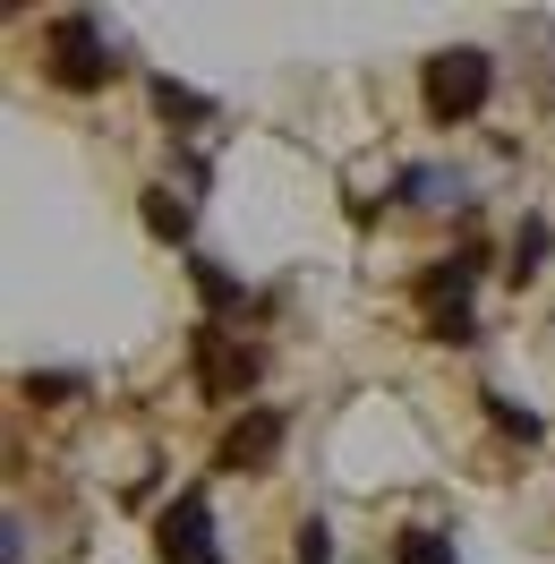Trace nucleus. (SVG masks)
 <instances>
[{
	"instance_id": "f257e3e1",
	"label": "nucleus",
	"mask_w": 555,
	"mask_h": 564,
	"mask_svg": "<svg viewBox=\"0 0 555 564\" xmlns=\"http://www.w3.org/2000/svg\"><path fill=\"white\" fill-rule=\"evenodd\" d=\"M43 69H52V86H69V95H95V86H111V35L95 9H61L52 26H43Z\"/></svg>"
},
{
	"instance_id": "f03ea898",
	"label": "nucleus",
	"mask_w": 555,
	"mask_h": 564,
	"mask_svg": "<svg viewBox=\"0 0 555 564\" xmlns=\"http://www.w3.org/2000/svg\"><path fill=\"white\" fill-rule=\"evenodd\" d=\"M418 95H427V120H436V129H461V120H479L487 95H496V61H487V52H470V43H453V52H436V61H427Z\"/></svg>"
},
{
	"instance_id": "7ed1b4c3",
	"label": "nucleus",
	"mask_w": 555,
	"mask_h": 564,
	"mask_svg": "<svg viewBox=\"0 0 555 564\" xmlns=\"http://www.w3.org/2000/svg\"><path fill=\"white\" fill-rule=\"evenodd\" d=\"M154 539H163V564H222V547H214V513H206V496H197V488L179 496V505H163Z\"/></svg>"
},
{
	"instance_id": "20e7f679",
	"label": "nucleus",
	"mask_w": 555,
	"mask_h": 564,
	"mask_svg": "<svg viewBox=\"0 0 555 564\" xmlns=\"http://www.w3.org/2000/svg\"><path fill=\"white\" fill-rule=\"evenodd\" d=\"M274 454H282V411H274V402H257L248 420H231V436H222V470H265Z\"/></svg>"
},
{
	"instance_id": "39448f33",
	"label": "nucleus",
	"mask_w": 555,
	"mask_h": 564,
	"mask_svg": "<svg viewBox=\"0 0 555 564\" xmlns=\"http://www.w3.org/2000/svg\"><path fill=\"white\" fill-rule=\"evenodd\" d=\"M197 368H206L214 393H248V377H257V343H222V334H197Z\"/></svg>"
},
{
	"instance_id": "423d86ee",
	"label": "nucleus",
	"mask_w": 555,
	"mask_h": 564,
	"mask_svg": "<svg viewBox=\"0 0 555 564\" xmlns=\"http://www.w3.org/2000/svg\"><path fill=\"white\" fill-rule=\"evenodd\" d=\"M154 111H163V120H214V104L197 86H179V77H154Z\"/></svg>"
},
{
	"instance_id": "0eeeda50",
	"label": "nucleus",
	"mask_w": 555,
	"mask_h": 564,
	"mask_svg": "<svg viewBox=\"0 0 555 564\" xmlns=\"http://www.w3.org/2000/svg\"><path fill=\"white\" fill-rule=\"evenodd\" d=\"M393 564H461V556H453V539H436V530H402Z\"/></svg>"
},
{
	"instance_id": "6e6552de",
	"label": "nucleus",
	"mask_w": 555,
	"mask_h": 564,
	"mask_svg": "<svg viewBox=\"0 0 555 564\" xmlns=\"http://www.w3.org/2000/svg\"><path fill=\"white\" fill-rule=\"evenodd\" d=\"M145 231L154 240H188V206H172V188H145Z\"/></svg>"
},
{
	"instance_id": "1a4fd4ad",
	"label": "nucleus",
	"mask_w": 555,
	"mask_h": 564,
	"mask_svg": "<svg viewBox=\"0 0 555 564\" xmlns=\"http://www.w3.org/2000/svg\"><path fill=\"white\" fill-rule=\"evenodd\" d=\"M547 223H521V231H513V282H530V274H538V265H547Z\"/></svg>"
},
{
	"instance_id": "9d476101",
	"label": "nucleus",
	"mask_w": 555,
	"mask_h": 564,
	"mask_svg": "<svg viewBox=\"0 0 555 564\" xmlns=\"http://www.w3.org/2000/svg\"><path fill=\"white\" fill-rule=\"evenodd\" d=\"M69 393H86L77 368H61V377H26V402H69Z\"/></svg>"
},
{
	"instance_id": "9b49d317",
	"label": "nucleus",
	"mask_w": 555,
	"mask_h": 564,
	"mask_svg": "<svg viewBox=\"0 0 555 564\" xmlns=\"http://www.w3.org/2000/svg\"><path fill=\"white\" fill-rule=\"evenodd\" d=\"M300 564H334V522H300Z\"/></svg>"
},
{
	"instance_id": "f8f14e48",
	"label": "nucleus",
	"mask_w": 555,
	"mask_h": 564,
	"mask_svg": "<svg viewBox=\"0 0 555 564\" xmlns=\"http://www.w3.org/2000/svg\"><path fill=\"white\" fill-rule=\"evenodd\" d=\"M197 291H206L214 308H231V300H240V282L222 274V265H214V257H197Z\"/></svg>"
},
{
	"instance_id": "ddd939ff",
	"label": "nucleus",
	"mask_w": 555,
	"mask_h": 564,
	"mask_svg": "<svg viewBox=\"0 0 555 564\" xmlns=\"http://www.w3.org/2000/svg\"><path fill=\"white\" fill-rule=\"evenodd\" d=\"M487 402H496V427H513L521 445H530V436H538V420H530V411H513V402H504V393H487Z\"/></svg>"
},
{
	"instance_id": "4468645a",
	"label": "nucleus",
	"mask_w": 555,
	"mask_h": 564,
	"mask_svg": "<svg viewBox=\"0 0 555 564\" xmlns=\"http://www.w3.org/2000/svg\"><path fill=\"white\" fill-rule=\"evenodd\" d=\"M9 564H26V522L9 513Z\"/></svg>"
}]
</instances>
